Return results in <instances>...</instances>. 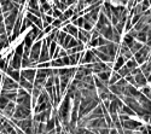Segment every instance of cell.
Returning <instances> with one entry per match:
<instances>
[{
  "mask_svg": "<svg viewBox=\"0 0 151 134\" xmlns=\"http://www.w3.org/2000/svg\"><path fill=\"white\" fill-rule=\"evenodd\" d=\"M123 134H134V132L131 129H123Z\"/></svg>",
  "mask_w": 151,
  "mask_h": 134,
  "instance_id": "11a10c76",
  "label": "cell"
},
{
  "mask_svg": "<svg viewBox=\"0 0 151 134\" xmlns=\"http://www.w3.org/2000/svg\"><path fill=\"white\" fill-rule=\"evenodd\" d=\"M150 51H151V47H150V46L143 45V47L140 48V50L138 51L137 53H134V54H133L134 59L137 60V63L142 65L144 62L149 60V59H150V56H149V54H150Z\"/></svg>",
  "mask_w": 151,
  "mask_h": 134,
  "instance_id": "6da1fadb",
  "label": "cell"
},
{
  "mask_svg": "<svg viewBox=\"0 0 151 134\" xmlns=\"http://www.w3.org/2000/svg\"><path fill=\"white\" fill-rule=\"evenodd\" d=\"M120 79H121V75L119 74L117 71H114V72H112V75L110 76V80H109L108 85H109V86H110V85H114V83H116Z\"/></svg>",
  "mask_w": 151,
  "mask_h": 134,
  "instance_id": "83f0119b",
  "label": "cell"
},
{
  "mask_svg": "<svg viewBox=\"0 0 151 134\" xmlns=\"http://www.w3.org/2000/svg\"><path fill=\"white\" fill-rule=\"evenodd\" d=\"M63 32L68 33L69 35L73 36V38H76V36H78V33H79V28H78V27H75L74 24L69 23V24H67L64 28H63Z\"/></svg>",
  "mask_w": 151,
  "mask_h": 134,
  "instance_id": "ffe728a7",
  "label": "cell"
},
{
  "mask_svg": "<svg viewBox=\"0 0 151 134\" xmlns=\"http://www.w3.org/2000/svg\"><path fill=\"white\" fill-rule=\"evenodd\" d=\"M83 54H85V52L82 51V52H78V53H73V54H69L68 57H69V62H70V65L71 67H75L76 64H79V60L83 57Z\"/></svg>",
  "mask_w": 151,
  "mask_h": 134,
  "instance_id": "ac0fdd59",
  "label": "cell"
},
{
  "mask_svg": "<svg viewBox=\"0 0 151 134\" xmlns=\"http://www.w3.org/2000/svg\"><path fill=\"white\" fill-rule=\"evenodd\" d=\"M67 35H68V33L63 32V30H58L57 36H56V42L58 44V46L62 47V45H63V42H64V39H65Z\"/></svg>",
  "mask_w": 151,
  "mask_h": 134,
  "instance_id": "484cf974",
  "label": "cell"
},
{
  "mask_svg": "<svg viewBox=\"0 0 151 134\" xmlns=\"http://www.w3.org/2000/svg\"><path fill=\"white\" fill-rule=\"evenodd\" d=\"M21 62H22V56H18L14 52L12 54L10 62H9V65L12 68V69H16V70H19L22 67H21Z\"/></svg>",
  "mask_w": 151,
  "mask_h": 134,
  "instance_id": "5bb4252c",
  "label": "cell"
},
{
  "mask_svg": "<svg viewBox=\"0 0 151 134\" xmlns=\"http://www.w3.org/2000/svg\"><path fill=\"white\" fill-rule=\"evenodd\" d=\"M109 128H100V129H98V133L99 134H110L109 133Z\"/></svg>",
  "mask_w": 151,
  "mask_h": 134,
  "instance_id": "f907efd6",
  "label": "cell"
},
{
  "mask_svg": "<svg viewBox=\"0 0 151 134\" xmlns=\"http://www.w3.org/2000/svg\"><path fill=\"white\" fill-rule=\"evenodd\" d=\"M142 92L140 91H138V88L137 87H134V86H132V85H127V86H124V88H123V95H126V97H134V98H138L139 97V94H140Z\"/></svg>",
  "mask_w": 151,
  "mask_h": 134,
  "instance_id": "8fae6325",
  "label": "cell"
},
{
  "mask_svg": "<svg viewBox=\"0 0 151 134\" xmlns=\"http://www.w3.org/2000/svg\"><path fill=\"white\" fill-rule=\"evenodd\" d=\"M124 23H126V22L119 21V23H117L116 26L114 27V29H115V30H116V32H117V33H119L120 35H121V34H122V33L124 32Z\"/></svg>",
  "mask_w": 151,
  "mask_h": 134,
  "instance_id": "1f68e13d",
  "label": "cell"
},
{
  "mask_svg": "<svg viewBox=\"0 0 151 134\" xmlns=\"http://www.w3.org/2000/svg\"><path fill=\"white\" fill-rule=\"evenodd\" d=\"M109 129H110V130H109L110 134H119V130H117L115 127H114V128H109Z\"/></svg>",
  "mask_w": 151,
  "mask_h": 134,
  "instance_id": "db71d44e",
  "label": "cell"
},
{
  "mask_svg": "<svg viewBox=\"0 0 151 134\" xmlns=\"http://www.w3.org/2000/svg\"><path fill=\"white\" fill-rule=\"evenodd\" d=\"M76 39L79 41H81L83 45L88 44V41L91 40V32H87V30H85L82 28H79V33H78Z\"/></svg>",
  "mask_w": 151,
  "mask_h": 134,
  "instance_id": "4fadbf2b",
  "label": "cell"
},
{
  "mask_svg": "<svg viewBox=\"0 0 151 134\" xmlns=\"http://www.w3.org/2000/svg\"><path fill=\"white\" fill-rule=\"evenodd\" d=\"M134 41H135V39H134V38H132V36H131L129 34H126V36L123 38V42L128 46V48H129V46H131Z\"/></svg>",
  "mask_w": 151,
  "mask_h": 134,
  "instance_id": "836d02e7",
  "label": "cell"
},
{
  "mask_svg": "<svg viewBox=\"0 0 151 134\" xmlns=\"http://www.w3.org/2000/svg\"><path fill=\"white\" fill-rule=\"evenodd\" d=\"M124 64H126V58L123 56H121V54H117V57L115 58L114 68H112V70H114V71H119V69H121Z\"/></svg>",
  "mask_w": 151,
  "mask_h": 134,
  "instance_id": "44dd1931",
  "label": "cell"
},
{
  "mask_svg": "<svg viewBox=\"0 0 151 134\" xmlns=\"http://www.w3.org/2000/svg\"><path fill=\"white\" fill-rule=\"evenodd\" d=\"M134 80H135V83H137V87H144L147 85V80H146L145 75L142 71L134 75Z\"/></svg>",
  "mask_w": 151,
  "mask_h": 134,
  "instance_id": "e0dca14e",
  "label": "cell"
},
{
  "mask_svg": "<svg viewBox=\"0 0 151 134\" xmlns=\"http://www.w3.org/2000/svg\"><path fill=\"white\" fill-rule=\"evenodd\" d=\"M132 28H133V24H132L131 17H128V18H127V21H126V23H124V32H127V33H128Z\"/></svg>",
  "mask_w": 151,
  "mask_h": 134,
  "instance_id": "7bdbcfd3",
  "label": "cell"
},
{
  "mask_svg": "<svg viewBox=\"0 0 151 134\" xmlns=\"http://www.w3.org/2000/svg\"><path fill=\"white\" fill-rule=\"evenodd\" d=\"M119 114H124V115H128V116H137L135 113L132 110L129 106L126 105V104H123V105L121 106V109L119 110Z\"/></svg>",
  "mask_w": 151,
  "mask_h": 134,
  "instance_id": "d4e9b609",
  "label": "cell"
},
{
  "mask_svg": "<svg viewBox=\"0 0 151 134\" xmlns=\"http://www.w3.org/2000/svg\"><path fill=\"white\" fill-rule=\"evenodd\" d=\"M65 56H68L67 50H64V48H62V47H60L59 53H58V58H63V57H65Z\"/></svg>",
  "mask_w": 151,
  "mask_h": 134,
  "instance_id": "c3c4849f",
  "label": "cell"
},
{
  "mask_svg": "<svg viewBox=\"0 0 151 134\" xmlns=\"http://www.w3.org/2000/svg\"><path fill=\"white\" fill-rule=\"evenodd\" d=\"M121 125H122V128L123 129H131L133 132H137L139 130V128L143 126L142 122H139V121H135V120H127V121H121Z\"/></svg>",
  "mask_w": 151,
  "mask_h": 134,
  "instance_id": "8992f818",
  "label": "cell"
},
{
  "mask_svg": "<svg viewBox=\"0 0 151 134\" xmlns=\"http://www.w3.org/2000/svg\"><path fill=\"white\" fill-rule=\"evenodd\" d=\"M47 77H48V76H47V74H46L45 69H37V70H36L35 79H34V82H33L34 87L39 88V90H42V87H44V85H45Z\"/></svg>",
  "mask_w": 151,
  "mask_h": 134,
  "instance_id": "277c9868",
  "label": "cell"
},
{
  "mask_svg": "<svg viewBox=\"0 0 151 134\" xmlns=\"http://www.w3.org/2000/svg\"><path fill=\"white\" fill-rule=\"evenodd\" d=\"M33 44H34V41L29 38V35L27 34V35H26V38H24V40H23V45H24V47L30 48V47L33 46Z\"/></svg>",
  "mask_w": 151,
  "mask_h": 134,
  "instance_id": "74e56055",
  "label": "cell"
},
{
  "mask_svg": "<svg viewBox=\"0 0 151 134\" xmlns=\"http://www.w3.org/2000/svg\"><path fill=\"white\" fill-rule=\"evenodd\" d=\"M5 33H6V29H5V23H4V16L0 15V35Z\"/></svg>",
  "mask_w": 151,
  "mask_h": 134,
  "instance_id": "b9f144b4",
  "label": "cell"
},
{
  "mask_svg": "<svg viewBox=\"0 0 151 134\" xmlns=\"http://www.w3.org/2000/svg\"><path fill=\"white\" fill-rule=\"evenodd\" d=\"M80 44H82V42L79 41L76 38H71V40L69 41V44H68V46H67V50H69V48H73V47H75V46L80 45Z\"/></svg>",
  "mask_w": 151,
  "mask_h": 134,
  "instance_id": "d590c367",
  "label": "cell"
},
{
  "mask_svg": "<svg viewBox=\"0 0 151 134\" xmlns=\"http://www.w3.org/2000/svg\"><path fill=\"white\" fill-rule=\"evenodd\" d=\"M12 118H16V120L32 118V109H27L22 105L16 104V109H15L14 115H12Z\"/></svg>",
  "mask_w": 151,
  "mask_h": 134,
  "instance_id": "3957f363",
  "label": "cell"
},
{
  "mask_svg": "<svg viewBox=\"0 0 151 134\" xmlns=\"http://www.w3.org/2000/svg\"><path fill=\"white\" fill-rule=\"evenodd\" d=\"M51 26H52L53 28H57V29H58L59 27H62V21H60L59 18H55L53 22L51 23Z\"/></svg>",
  "mask_w": 151,
  "mask_h": 134,
  "instance_id": "7dc6e473",
  "label": "cell"
},
{
  "mask_svg": "<svg viewBox=\"0 0 151 134\" xmlns=\"http://www.w3.org/2000/svg\"><path fill=\"white\" fill-rule=\"evenodd\" d=\"M93 24L92 23H90V22H86L85 21V23H83V26H82V29H85V30H87V32H91L92 29H93Z\"/></svg>",
  "mask_w": 151,
  "mask_h": 134,
  "instance_id": "f6af8a7d",
  "label": "cell"
},
{
  "mask_svg": "<svg viewBox=\"0 0 151 134\" xmlns=\"http://www.w3.org/2000/svg\"><path fill=\"white\" fill-rule=\"evenodd\" d=\"M99 33H100V35H102L103 38H105L106 40L112 42V39H114V27H112V26L104 27Z\"/></svg>",
  "mask_w": 151,
  "mask_h": 134,
  "instance_id": "9a60e30c",
  "label": "cell"
},
{
  "mask_svg": "<svg viewBox=\"0 0 151 134\" xmlns=\"http://www.w3.org/2000/svg\"><path fill=\"white\" fill-rule=\"evenodd\" d=\"M28 4H29L28 9H30V10H39V5H40L39 0H29Z\"/></svg>",
  "mask_w": 151,
  "mask_h": 134,
  "instance_id": "8d00e7d4",
  "label": "cell"
},
{
  "mask_svg": "<svg viewBox=\"0 0 151 134\" xmlns=\"http://www.w3.org/2000/svg\"><path fill=\"white\" fill-rule=\"evenodd\" d=\"M117 72L121 75V77H126L127 75H129V74H131V70H129L127 67H126V64H124L121 69H119V71H117Z\"/></svg>",
  "mask_w": 151,
  "mask_h": 134,
  "instance_id": "4dcf8cb0",
  "label": "cell"
},
{
  "mask_svg": "<svg viewBox=\"0 0 151 134\" xmlns=\"http://www.w3.org/2000/svg\"><path fill=\"white\" fill-rule=\"evenodd\" d=\"M35 75H36V69H30V68H27V69H23L21 70V77H24L27 81L29 82H34V79H35Z\"/></svg>",
  "mask_w": 151,
  "mask_h": 134,
  "instance_id": "30bf717a",
  "label": "cell"
},
{
  "mask_svg": "<svg viewBox=\"0 0 151 134\" xmlns=\"http://www.w3.org/2000/svg\"><path fill=\"white\" fill-rule=\"evenodd\" d=\"M41 45H42V40H36L33 46L30 47V53H29V59L30 62L34 64H37V60L40 57V51H41Z\"/></svg>",
  "mask_w": 151,
  "mask_h": 134,
  "instance_id": "7a4b0ae2",
  "label": "cell"
},
{
  "mask_svg": "<svg viewBox=\"0 0 151 134\" xmlns=\"http://www.w3.org/2000/svg\"><path fill=\"white\" fill-rule=\"evenodd\" d=\"M149 3H150V5H151V0H149Z\"/></svg>",
  "mask_w": 151,
  "mask_h": 134,
  "instance_id": "9f6ffc18",
  "label": "cell"
},
{
  "mask_svg": "<svg viewBox=\"0 0 151 134\" xmlns=\"http://www.w3.org/2000/svg\"><path fill=\"white\" fill-rule=\"evenodd\" d=\"M7 67H9V60L6 58H0V70L5 72Z\"/></svg>",
  "mask_w": 151,
  "mask_h": 134,
  "instance_id": "d6a6232c",
  "label": "cell"
},
{
  "mask_svg": "<svg viewBox=\"0 0 151 134\" xmlns=\"http://www.w3.org/2000/svg\"><path fill=\"white\" fill-rule=\"evenodd\" d=\"M0 94L5 95L10 102H15L16 103V99H17V91L16 90H14V91H4V90H1L0 91Z\"/></svg>",
  "mask_w": 151,
  "mask_h": 134,
  "instance_id": "603a6c76",
  "label": "cell"
},
{
  "mask_svg": "<svg viewBox=\"0 0 151 134\" xmlns=\"http://www.w3.org/2000/svg\"><path fill=\"white\" fill-rule=\"evenodd\" d=\"M143 45H144V44H142V42H139V41H137V40H135V41L129 46V51L134 54V53H137V52L143 47Z\"/></svg>",
  "mask_w": 151,
  "mask_h": 134,
  "instance_id": "4316f807",
  "label": "cell"
},
{
  "mask_svg": "<svg viewBox=\"0 0 151 134\" xmlns=\"http://www.w3.org/2000/svg\"><path fill=\"white\" fill-rule=\"evenodd\" d=\"M19 85L18 82H16L15 80H12L10 76H5L3 75V81H1V90L4 91H14V90H18Z\"/></svg>",
  "mask_w": 151,
  "mask_h": 134,
  "instance_id": "5b68a950",
  "label": "cell"
},
{
  "mask_svg": "<svg viewBox=\"0 0 151 134\" xmlns=\"http://www.w3.org/2000/svg\"><path fill=\"white\" fill-rule=\"evenodd\" d=\"M62 59H63V65H65V67L70 65V62H69V57H68V56H65V57H63Z\"/></svg>",
  "mask_w": 151,
  "mask_h": 134,
  "instance_id": "681fc988",
  "label": "cell"
},
{
  "mask_svg": "<svg viewBox=\"0 0 151 134\" xmlns=\"http://www.w3.org/2000/svg\"><path fill=\"white\" fill-rule=\"evenodd\" d=\"M5 74H7V76H10L12 80H15L16 82H18L19 79H21V70L12 69L10 65L7 67V69H6V71H5Z\"/></svg>",
  "mask_w": 151,
  "mask_h": 134,
  "instance_id": "2e32d148",
  "label": "cell"
},
{
  "mask_svg": "<svg viewBox=\"0 0 151 134\" xmlns=\"http://www.w3.org/2000/svg\"><path fill=\"white\" fill-rule=\"evenodd\" d=\"M51 114H52V107H50V109H46V110L41 111V113H37L35 114L32 118L33 121H35V122H46V121L51 117Z\"/></svg>",
  "mask_w": 151,
  "mask_h": 134,
  "instance_id": "52a82bcc",
  "label": "cell"
},
{
  "mask_svg": "<svg viewBox=\"0 0 151 134\" xmlns=\"http://www.w3.org/2000/svg\"><path fill=\"white\" fill-rule=\"evenodd\" d=\"M98 58L94 56V53L92 52V50H88V51H86L85 52V54H83V57L79 60V63L80 64H88V63H96V62H98Z\"/></svg>",
  "mask_w": 151,
  "mask_h": 134,
  "instance_id": "ba28073f",
  "label": "cell"
},
{
  "mask_svg": "<svg viewBox=\"0 0 151 134\" xmlns=\"http://www.w3.org/2000/svg\"><path fill=\"white\" fill-rule=\"evenodd\" d=\"M41 19H42V22H46L47 24H51L52 22H53V17L52 16H48V15H45V14H42L41 15Z\"/></svg>",
  "mask_w": 151,
  "mask_h": 134,
  "instance_id": "60d3db41",
  "label": "cell"
},
{
  "mask_svg": "<svg viewBox=\"0 0 151 134\" xmlns=\"http://www.w3.org/2000/svg\"><path fill=\"white\" fill-rule=\"evenodd\" d=\"M97 39H98V47H99V46H105V45H108L109 42H111V41L106 40L105 38H103V36H102V35H99V36H98V38H97Z\"/></svg>",
  "mask_w": 151,
  "mask_h": 134,
  "instance_id": "ab89813d",
  "label": "cell"
},
{
  "mask_svg": "<svg viewBox=\"0 0 151 134\" xmlns=\"http://www.w3.org/2000/svg\"><path fill=\"white\" fill-rule=\"evenodd\" d=\"M52 29H53V27L51 26V24H50V26H47V27H46V28H44L42 30H44V33H45V34H47V33H51V32H52Z\"/></svg>",
  "mask_w": 151,
  "mask_h": 134,
  "instance_id": "816d5d0a",
  "label": "cell"
},
{
  "mask_svg": "<svg viewBox=\"0 0 151 134\" xmlns=\"http://www.w3.org/2000/svg\"><path fill=\"white\" fill-rule=\"evenodd\" d=\"M139 4H140V6H142V11H143V12H145L146 10L150 9V3H149V0H143V1L139 3Z\"/></svg>",
  "mask_w": 151,
  "mask_h": 134,
  "instance_id": "ee69618b",
  "label": "cell"
},
{
  "mask_svg": "<svg viewBox=\"0 0 151 134\" xmlns=\"http://www.w3.org/2000/svg\"><path fill=\"white\" fill-rule=\"evenodd\" d=\"M50 53H48V45L45 42V40H42V45H41V51H40V57L37 63H44V62H50Z\"/></svg>",
  "mask_w": 151,
  "mask_h": 134,
  "instance_id": "9c48e42d",
  "label": "cell"
},
{
  "mask_svg": "<svg viewBox=\"0 0 151 134\" xmlns=\"http://www.w3.org/2000/svg\"><path fill=\"white\" fill-rule=\"evenodd\" d=\"M15 109H16V103L15 102H9V104L3 109V114L6 115L7 117H12L15 113Z\"/></svg>",
  "mask_w": 151,
  "mask_h": 134,
  "instance_id": "d6986e66",
  "label": "cell"
},
{
  "mask_svg": "<svg viewBox=\"0 0 151 134\" xmlns=\"http://www.w3.org/2000/svg\"><path fill=\"white\" fill-rule=\"evenodd\" d=\"M50 64H51L52 68H62L63 67V59L62 58H56V59L51 60Z\"/></svg>",
  "mask_w": 151,
  "mask_h": 134,
  "instance_id": "f546056e",
  "label": "cell"
},
{
  "mask_svg": "<svg viewBox=\"0 0 151 134\" xmlns=\"http://www.w3.org/2000/svg\"><path fill=\"white\" fill-rule=\"evenodd\" d=\"M126 67H127L129 70H133L134 68H138V63H137V60L133 58L128 59V60H126Z\"/></svg>",
  "mask_w": 151,
  "mask_h": 134,
  "instance_id": "f1b7e54d",
  "label": "cell"
},
{
  "mask_svg": "<svg viewBox=\"0 0 151 134\" xmlns=\"http://www.w3.org/2000/svg\"><path fill=\"white\" fill-rule=\"evenodd\" d=\"M18 85H19V87H22V88H24L26 91H28L29 93L33 91V88H34V85L32 83V82H29V81H27L24 77H21L19 79V81H18Z\"/></svg>",
  "mask_w": 151,
  "mask_h": 134,
  "instance_id": "7402d4cb",
  "label": "cell"
},
{
  "mask_svg": "<svg viewBox=\"0 0 151 134\" xmlns=\"http://www.w3.org/2000/svg\"><path fill=\"white\" fill-rule=\"evenodd\" d=\"M137 100H138V103L140 104V106L144 109V110L151 111V100L147 98V97H145L143 93H140L139 97L137 98Z\"/></svg>",
  "mask_w": 151,
  "mask_h": 134,
  "instance_id": "7c38bea8",
  "label": "cell"
},
{
  "mask_svg": "<svg viewBox=\"0 0 151 134\" xmlns=\"http://www.w3.org/2000/svg\"><path fill=\"white\" fill-rule=\"evenodd\" d=\"M83 23H85V19H83L82 16L78 17V19H75L74 22H71V24H74V26H75V27H78V28H82Z\"/></svg>",
  "mask_w": 151,
  "mask_h": 134,
  "instance_id": "e575fe53",
  "label": "cell"
},
{
  "mask_svg": "<svg viewBox=\"0 0 151 134\" xmlns=\"http://www.w3.org/2000/svg\"><path fill=\"white\" fill-rule=\"evenodd\" d=\"M23 51H24V45H23V42H22L21 45H18V46L16 47L15 53L18 54V56H22V54H23Z\"/></svg>",
  "mask_w": 151,
  "mask_h": 134,
  "instance_id": "bcb514c9",
  "label": "cell"
},
{
  "mask_svg": "<svg viewBox=\"0 0 151 134\" xmlns=\"http://www.w3.org/2000/svg\"><path fill=\"white\" fill-rule=\"evenodd\" d=\"M76 3H78V0H67V5L68 6H71L74 4H76Z\"/></svg>",
  "mask_w": 151,
  "mask_h": 134,
  "instance_id": "f5cc1de1",
  "label": "cell"
},
{
  "mask_svg": "<svg viewBox=\"0 0 151 134\" xmlns=\"http://www.w3.org/2000/svg\"><path fill=\"white\" fill-rule=\"evenodd\" d=\"M110 76H111V71H100V72H98V74H97V77L100 81H103L104 83H106V85H108V82L110 80ZM108 86H109V85H108Z\"/></svg>",
  "mask_w": 151,
  "mask_h": 134,
  "instance_id": "cb8c5ba5",
  "label": "cell"
},
{
  "mask_svg": "<svg viewBox=\"0 0 151 134\" xmlns=\"http://www.w3.org/2000/svg\"><path fill=\"white\" fill-rule=\"evenodd\" d=\"M9 99L6 98V97L5 95H3V94H0V109H1V110H3V109L9 104Z\"/></svg>",
  "mask_w": 151,
  "mask_h": 134,
  "instance_id": "f35d334b",
  "label": "cell"
}]
</instances>
